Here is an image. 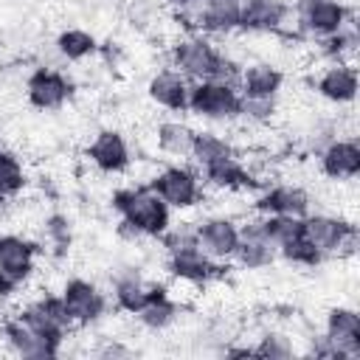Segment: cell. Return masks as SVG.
<instances>
[{"instance_id":"9c48e42d","label":"cell","mask_w":360,"mask_h":360,"mask_svg":"<svg viewBox=\"0 0 360 360\" xmlns=\"http://www.w3.org/2000/svg\"><path fill=\"white\" fill-rule=\"evenodd\" d=\"M17 315H20L37 335L51 338V340H59V343H62V340L68 338V332L73 329V321H70V315H68V309H65V304H62L59 295H42V298L25 304Z\"/></svg>"},{"instance_id":"484cf974","label":"cell","mask_w":360,"mask_h":360,"mask_svg":"<svg viewBox=\"0 0 360 360\" xmlns=\"http://www.w3.org/2000/svg\"><path fill=\"white\" fill-rule=\"evenodd\" d=\"M194 129L183 121H163L158 124V149L163 155H172V158H188L191 155V146H194Z\"/></svg>"},{"instance_id":"d4e9b609","label":"cell","mask_w":360,"mask_h":360,"mask_svg":"<svg viewBox=\"0 0 360 360\" xmlns=\"http://www.w3.org/2000/svg\"><path fill=\"white\" fill-rule=\"evenodd\" d=\"M135 315H138L141 326H146V329H152V332H163V329H169V326L177 321L180 304L163 290V292H158L152 301H146Z\"/></svg>"},{"instance_id":"6da1fadb","label":"cell","mask_w":360,"mask_h":360,"mask_svg":"<svg viewBox=\"0 0 360 360\" xmlns=\"http://www.w3.org/2000/svg\"><path fill=\"white\" fill-rule=\"evenodd\" d=\"M112 208L121 217L118 231L138 236H160L172 225V208L160 200L152 186H127L112 194Z\"/></svg>"},{"instance_id":"4fadbf2b","label":"cell","mask_w":360,"mask_h":360,"mask_svg":"<svg viewBox=\"0 0 360 360\" xmlns=\"http://www.w3.org/2000/svg\"><path fill=\"white\" fill-rule=\"evenodd\" d=\"M3 338L8 343V349L20 357H31V360H45V357H59L62 343L37 335L20 315H11L3 321Z\"/></svg>"},{"instance_id":"cb8c5ba5","label":"cell","mask_w":360,"mask_h":360,"mask_svg":"<svg viewBox=\"0 0 360 360\" xmlns=\"http://www.w3.org/2000/svg\"><path fill=\"white\" fill-rule=\"evenodd\" d=\"M205 183H211L214 188H222V191H236V188H245L250 186V172L245 169V163L236 158V152L231 155H222L205 166H200Z\"/></svg>"},{"instance_id":"3957f363","label":"cell","mask_w":360,"mask_h":360,"mask_svg":"<svg viewBox=\"0 0 360 360\" xmlns=\"http://www.w3.org/2000/svg\"><path fill=\"white\" fill-rule=\"evenodd\" d=\"M312 352L318 357H338L349 360L360 354V315L352 307H335L326 315L323 335L312 343Z\"/></svg>"},{"instance_id":"8fae6325","label":"cell","mask_w":360,"mask_h":360,"mask_svg":"<svg viewBox=\"0 0 360 360\" xmlns=\"http://www.w3.org/2000/svg\"><path fill=\"white\" fill-rule=\"evenodd\" d=\"M73 326H87L93 321H98L104 312H107V298L104 292L87 281V278H68L62 292H59Z\"/></svg>"},{"instance_id":"4316f807","label":"cell","mask_w":360,"mask_h":360,"mask_svg":"<svg viewBox=\"0 0 360 360\" xmlns=\"http://www.w3.org/2000/svg\"><path fill=\"white\" fill-rule=\"evenodd\" d=\"M96 48H98L96 37H93L90 31H84V28H65V31L56 37V51H59V56L68 59V62H82V59L93 56Z\"/></svg>"},{"instance_id":"8992f818","label":"cell","mask_w":360,"mask_h":360,"mask_svg":"<svg viewBox=\"0 0 360 360\" xmlns=\"http://www.w3.org/2000/svg\"><path fill=\"white\" fill-rule=\"evenodd\" d=\"M292 11H295L298 34H309L318 39L340 31L346 22L354 20V11L343 0H295Z\"/></svg>"},{"instance_id":"7402d4cb","label":"cell","mask_w":360,"mask_h":360,"mask_svg":"<svg viewBox=\"0 0 360 360\" xmlns=\"http://www.w3.org/2000/svg\"><path fill=\"white\" fill-rule=\"evenodd\" d=\"M284 84V73L270 65V62H253L239 68V96H250V98H276L278 90Z\"/></svg>"},{"instance_id":"83f0119b","label":"cell","mask_w":360,"mask_h":360,"mask_svg":"<svg viewBox=\"0 0 360 360\" xmlns=\"http://www.w3.org/2000/svg\"><path fill=\"white\" fill-rule=\"evenodd\" d=\"M22 186H25V172L20 158L8 149H0V202L17 197Z\"/></svg>"},{"instance_id":"277c9868","label":"cell","mask_w":360,"mask_h":360,"mask_svg":"<svg viewBox=\"0 0 360 360\" xmlns=\"http://www.w3.org/2000/svg\"><path fill=\"white\" fill-rule=\"evenodd\" d=\"M239 87L236 82L225 79H205V82H191L188 93V110L197 118L205 121H233L239 118Z\"/></svg>"},{"instance_id":"7a4b0ae2","label":"cell","mask_w":360,"mask_h":360,"mask_svg":"<svg viewBox=\"0 0 360 360\" xmlns=\"http://www.w3.org/2000/svg\"><path fill=\"white\" fill-rule=\"evenodd\" d=\"M172 68L183 73L188 82H205V79H239V65L231 62L205 34L183 37L172 45Z\"/></svg>"},{"instance_id":"f546056e","label":"cell","mask_w":360,"mask_h":360,"mask_svg":"<svg viewBox=\"0 0 360 360\" xmlns=\"http://www.w3.org/2000/svg\"><path fill=\"white\" fill-rule=\"evenodd\" d=\"M253 354L259 357H273V360H284V357H292L295 354V346H292V338L281 335V332H267L259 338V343L253 346Z\"/></svg>"},{"instance_id":"e0dca14e","label":"cell","mask_w":360,"mask_h":360,"mask_svg":"<svg viewBox=\"0 0 360 360\" xmlns=\"http://www.w3.org/2000/svg\"><path fill=\"white\" fill-rule=\"evenodd\" d=\"M112 287H115V307L135 315L146 301H152L158 292H163L166 287L160 284H149L143 281V276L138 273V267H121L112 273Z\"/></svg>"},{"instance_id":"ffe728a7","label":"cell","mask_w":360,"mask_h":360,"mask_svg":"<svg viewBox=\"0 0 360 360\" xmlns=\"http://www.w3.org/2000/svg\"><path fill=\"white\" fill-rule=\"evenodd\" d=\"M188 93H191V82L177 73L174 68L172 70H158L149 82H146V96L163 107V110H172V112H183L188 110Z\"/></svg>"},{"instance_id":"1f68e13d","label":"cell","mask_w":360,"mask_h":360,"mask_svg":"<svg viewBox=\"0 0 360 360\" xmlns=\"http://www.w3.org/2000/svg\"><path fill=\"white\" fill-rule=\"evenodd\" d=\"M45 239H48V245L53 248V250H59V253H65L68 250V245H70V222H68V217H62V214H51L48 219H45Z\"/></svg>"},{"instance_id":"30bf717a","label":"cell","mask_w":360,"mask_h":360,"mask_svg":"<svg viewBox=\"0 0 360 360\" xmlns=\"http://www.w3.org/2000/svg\"><path fill=\"white\" fill-rule=\"evenodd\" d=\"M70 96H73V84L56 68H37L25 79V98L37 110H45V112L59 110L70 101Z\"/></svg>"},{"instance_id":"5b68a950","label":"cell","mask_w":360,"mask_h":360,"mask_svg":"<svg viewBox=\"0 0 360 360\" xmlns=\"http://www.w3.org/2000/svg\"><path fill=\"white\" fill-rule=\"evenodd\" d=\"M301 233L312 250L323 256H340L352 253L357 245V231L352 222L332 217V214H307L301 219Z\"/></svg>"},{"instance_id":"44dd1931","label":"cell","mask_w":360,"mask_h":360,"mask_svg":"<svg viewBox=\"0 0 360 360\" xmlns=\"http://www.w3.org/2000/svg\"><path fill=\"white\" fill-rule=\"evenodd\" d=\"M37 262V245L20 233H0V273L17 278L25 284V278L34 273Z\"/></svg>"},{"instance_id":"f1b7e54d","label":"cell","mask_w":360,"mask_h":360,"mask_svg":"<svg viewBox=\"0 0 360 360\" xmlns=\"http://www.w3.org/2000/svg\"><path fill=\"white\" fill-rule=\"evenodd\" d=\"M231 152H233V146L225 138H219L214 132H197L188 158L194 160V166H205V163H211V160H217L222 155H231Z\"/></svg>"},{"instance_id":"9a60e30c","label":"cell","mask_w":360,"mask_h":360,"mask_svg":"<svg viewBox=\"0 0 360 360\" xmlns=\"http://www.w3.org/2000/svg\"><path fill=\"white\" fill-rule=\"evenodd\" d=\"M87 158L90 163L104 172V174H118V172H127L129 163H132V155H129V143L121 132L115 129H101L90 146H87Z\"/></svg>"},{"instance_id":"d6986e66","label":"cell","mask_w":360,"mask_h":360,"mask_svg":"<svg viewBox=\"0 0 360 360\" xmlns=\"http://www.w3.org/2000/svg\"><path fill=\"white\" fill-rule=\"evenodd\" d=\"M309 194L295 186V183H278L264 188L256 197V211L259 214H284V217H307L309 214Z\"/></svg>"},{"instance_id":"ba28073f","label":"cell","mask_w":360,"mask_h":360,"mask_svg":"<svg viewBox=\"0 0 360 360\" xmlns=\"http://www.w3.org/2000/svg\"><path fill=\"white\" fill-rule=\"evenodd\" d=\"M160 200L169 205V208H177V211H186V208H194L202 197V188H200V174L188 166H166L155 174V180L149 183Z\"/></svg>"},{"instance_id":"2e32d148","label":"cell","mask_w":360,"mask_h":360,"mask_svg":"<svg viewBox=\"0 0 360 360\" xmlns=\"http://www.w3.org/2000/svg\"><path fill=\"white\" fill-rule=\"evenodd\" d=\"M166 267H169V273L174 278L188 281V284H205L214 276H219V262L205 256L197 245H188V248L166 253Z\"/></svg>"},{"instance_id":"4dcf8cb0","label":"cell","mask_w":360,"mask_h":360,"mask_svg":"<svg viewBox=\"0 0 360 360\" xmlns=\"http://www.w3.org/2000/svg\"><path fill=\"white\" fill-rule=\"evenodd\" d=\"M276 112V98H250L242 96L239 101V118L250 121V124H267Z\"/></svg>"},{"instance_id":"ac0fdd59","label":"cell","mask_w":360,"mask_h":360,"mask_svg":"<svg viewBox=\"0 0 360 360\" xmlns=\"http://www.w3.org/2000/svg\"><path fill=\"white\" fill-rule=\"evenodd\" d=\"M321 172L332 180H354L360 174V146L354 138H332L321 152Z\"/></svg>"},{"instance_id":"5bb4252c","label":"cell","mask_w":360,"mask_h":360,"mask_svg":"<svg viewBox=\"0 0 360 360\" xmlns=\"http://www.w3.org/2000/svg\"><path fill=\"white\" fill-rule=\"evenodd\" d=\"M276 248L273 242L267 239L264 228H262V217L256 219H248L245 225H239V242H236V250H233V259L245 267V270H262V267H270L276 262Z\"/></svg>"},{"instance_id":"d6a6232c","label":"cell","mask_w":360,"mask_h":360,"mask_svg":"<svg viewBox=\"0 0 360 360\" xmlns=\"http://www.w3.org/2000/svg\"><path fill=\"white\" fill-rule=\"evenodd\" d=\"M127 357L129 354V349H124V346H118V343H110V346H104L101 349V357Z\"/></svg>"},{"instance_id":"603a6c76","label":"cell","mask_w":360,"mask_h":360,"mask_svg":"<svg viewBox=\"0 0 360 360\" xmlns=\"http://www.w3.org/2000/svg\"><path fill=\"white\" fill-rule=\"evenodd\" d=\"M318 93L321 98L332 104H352L357 96V70L352 62H332L318 76Z\"/></svg>"},{"instance_id":"7c38bea8","label":"cell","mask_w":360,"mask_h":360,"mask_svg":"<svg viewBox=\"0 0 360 360\" xmlns=\"http://www.w3.org/2000/svg\"><path fill=\"white\" fill-rule=\"evenodd\" d=\"M197 248L211 256L214 262H228L233 259L236 242H239V225L231 217H208L194 225Z\"/></svg>"},{"instance_id":"52a82bcc","label":"cell","mask_w":360,"mask_h":360,"mask_svg":"<svg viewBox=\"0 0 360 360\" xmlns=\"http://www.w3.org/2000/svg\"><path fill=\"white\" fill-rule=\"evenodd\" d=\"M239 28L253 34H298L295 11L287 0H242L239 6Z\"/></svg>"}]
</instances>
